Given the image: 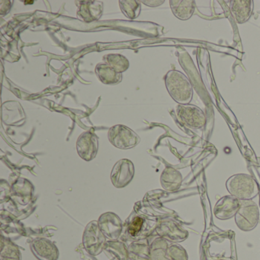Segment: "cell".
Listing matches in <instances>:
<instances>
[{
	"mask_svg": "<svg viewBox=\"0 0 260 260\" xmlns=\"http://www.w3.org/2000/svg\"><path fill=\"white\" fill-rule=\"evenodd\" d=\"M165 85L170 96L179 105H188L193 98V87L189 79L179 71L172 70L165 76Z\"/></svg>",
	"mask_w": 260,
	"mask_h": 260,
	"instance_id": "cell-1",
	"label": "cell"
},
{
	"mask_svg": "<svg viewBox=\"0 0 260 260\" xmlns=\"http://www.w3.org/2000/svg\"><path fill=\"white\" fill-rule=\"evenodd\" d=\"M226 188L231 196L239 200H252L259 193L258 183L250 175H233L226 182Z\"/></svg>",
	"mask_w": 260,
	"mask_h": 260,
	"instance_id": "cell-2",
	"label": "cell"
},
{
	"mask_svg": "<svg viewBox=\"0 0 260 260\" xmlns=\"http://www.w3.org/2000/svg\"><path fill=\"white\" fill-rule=\"evenodd\" d=\"M31 249L39 260H57L58 258L57 246L48 239L38 238L33 240Z\"/></svg>",
	"mask_w": 260,
	"mask_h": 260,
	"instance_id": "cell-12",
	"label": "cell"
},
{
	"mask_svg": "<svg viewBox=\"0 0 260 260\" xmlns=\"http://www.w3.org/2000/svg\"><path fill=\"white\" fill-rule=\"evenodd\" d=\"M78 10L77 16L84 22H89L100 20L103 13V4L101 1H77Z\"/></svg>",
	"mask_w": 260,
	"mask_h": 260,
	"instance_id": "cell-11",
	"label": "cell"
},
{
	"mask_svg": "<svg viewBox=\"0 0 260 260\" xmlns=\"http://www.w3.org/2000/svg\"><path fill=\"white\" fill-rule=\"evenodd\" d=\"M103 62L121 74L127 71L130 66L128 60L124 56L119 54H106L103 57Z\"/></svg>",
	"mask_w": 260,
	"mask_h": 260,
	"instance_id": "cell-19",
	"label": "cell"
},
{
	"mask_svg": "<svg viewBox=\"0 0 260 260\" xmlns=\"http://www.w3.org/2000/svg\"><path fill=\"white\" fill-rule=\"evenodd\" d=\"M135 176V166L132 161L123 159L117 162L111 173V180L116 188H124Z\"/></svg>",
	"mask_w": 260,
	"mask_h": 260,
	"instance_id": "cell-7",
	"label": "cell"
},
{
	"mask_svg": "<svg viewBox=\"0 0 260 260\" xmlns=\"http://www.w3.org/2000/svg\"><path fill=\"white\" fill-rule=\"evenodd\" d=\"M234 219L239 229L243 231H252L259 221L258 205L252 200H240V208Z\"/></svg>",
	"mask_w": 260,
	"mask_h": 260,
	"instance_id": "cell-3",
	"label": "cell"
},
{
	"mask_svg": "<svg viewBox=\"0 0 260 260\" xmlns=\"http://www.w3.org/2000/svg\"><path fill=\"white\" fill-rule=\"evenodd\" d=\"M169 245L162 237L156 239L150 246V260H170L167 257Z\"/></svg>",
	"mask_w": 260,
	"mask_h": 260,
	"instance_id": "cell-20",
	"label": "cell"
},
{
	"mask_svg": "<svg viewBox=\"0 0 260 260\" xmlns=\"http://www.w3.org/2000/svg\"><path fill=\"white\" fill-rule=\"evenodd\" d=\"M98 223L102 232L111 240H116L121 234L122 223L119 217L113 213L103 214Z\"/></svg>",
	"mask_w": 260,
	"mask_h": 260,
	"instance_id": "cell-13",
	"label": "cell"
},
{
	"mask_svg": "<svg viewBox=\"0 0 260 260\" xmlns=\"http://www.w3.org/2000/svg\"><path fill=\"white\" fill-rule=\"evenodd\" d=\"M144 223V220L142 217H139V216L134 217L129 223L128 228H127V231H128L130 235L132 237L138 235L142 230Z\"/></svg>",
	"mask_w": 260,
	"mask_h": 260,
	"instance_id": "cell-25",
	"label": "cell"
},
{
	"mask_svg": "<svg viewBox=\"0 0 260 260\" xmlns=\"http://www.w3.org/2000/svg\"><path fill=\"white\" fill-rule=\"evenodd\" d=\"M95 72L100 81L106 85L118 84L122 80V74L117 72L105 62H101L97 64Z\"/></svg>",
	"mask_w": 260,
	"mask_h": 260,
	"instance_id": "cell-16",
	"label": "cell"
},
{
	"mask_svg": "<svg viewBox=\"0 0 260 260\" xmlns=\"http://www.w3.org/2000/svg\"><path fill=\"white\" fill-rule=\"evenodd\" d=\"M167 257L170 260H188L186 250L179 244H172L167 249Z\"/></svg>",
	"mask_w": 260,
	"mask_h": 260,
	"instance_id": "cell-24",
	"label": "cell"
},
{
	"mask_svg": "<svg viewBox=\"0 0 260 260\" xmlns=\"http://www.w3.org/2000/svg\"><path fill=\"white\" fill-rule=\"evenodd\" d=\"M128 256L132 260H149L150 247L144 242L133 243L129 247Z\"/></svg>",
	"mask_w": 260,
	"mask_h": 260,
	"instance_id": "cell-18",
	"label": "cell"
},
{
	"mask_svg": "<svg viewBox=\"0 0 260 260\" xmlns=\"http://www.w3.org/2000/svg\"><path fill=\"white\" fill-rule=\"evenodd\" d=\"M170 5L173 15L180 20L189 19L196 10L194 0H170Z\"/></svg>",
	"mask_w": 260,
	"mask_h": 260,
	"instance_id": "cell-15",
	"label": "cell"
},
{
	"mask_svg": "<svg viewBox=\"0 0 260 260\" xmlns=\"http://www.w3.org/2000/svg\"><path fill=\"white\" fill-rule=\"evenodd\" d=\"M178 120L191 129H202L206 124L205 112L194 105H178L176 109Z\"/></svg>",
	"mask_w": 260,
	"mask_h": 260,
	"instance_id": "cell-4",
	"label": "cell"
},
{
	"mask_svg": "<svg viewBox=\"0 0 260 260\" xmlns=\"http://www.w3.org/2000/svg\"><path fill=\"white\" fill-rule=\"evenodd\" d=\"M98 149L99 138L92 132H83L77 139V153L84 160H92L96 156Z\"/></svg>",
	"mask_w": 260,
	"mask_h": 260,
	"instance_id": "cell-8",
	"label": "cell"
},
{
	"mask_svg": "<svg viewBox=\"0 0 260 260\" xmlns=\"http://www.w3.org/2000/svg\"><path fill=\"white\" fill-rule=\"evenodd\" d=\"M1 245V260H21L20 250L13 242L2 237Z\"/></svg>",
	"mask_w": 260,
	"mask_h": 260,
	"instance_id": "cell-21",
	"label": "cell"
},
{
	"mask_svg": "<svg viewBox=\"0 0 260 260\" xmlns=\"http://www.w3.org/2000/svg\"><path fill=\"white\" fill-rule=\"evenodd\" d=\"M104 249L112 255L115 260L128 259V250L126 249L124 243L109 241L105 244Z\"/></svg>",
	"mask_w": 260,
	"mask_h": 260,
	"instance_id": "cell-22",
	"label": "cell"
},
{
	"mask_svg": "<svg viewBox=\"0 0 260 260\" xmlns=\"http://www.w3.org/2000/svg\"><path fill=\"white\" fill-rule=\"evenodd\" d=\"M164 0H147V1H141V3L142 4H145L146 6H148V7H159V6L162 5V4H164Z\"/></svg>",
	"mask_w": 260,
	"mask_h": 260,
	"instance_id": "cell-27",
	"label": "cell"
},
{
	"mask_svg": "<svg viewBox=\"0 0 260 260\" xmlns=\"http://www.w3.org/2000/svg\"><path fill=\"white\" fill-rule=\"evenodd\" d=\"M239 208L240 200L230 194L223 196L217 201L213 212L217 218L222 220H228L236 215Z\"/></svg>",
	"mask_w": 260,
	"mask_h": 260,
	"instance_id": "cell-10",
	"label": "cell"
},
{
	"mask_svg": "<svg viewBox=\"0 0 260 260\" xmlns=\"http://www.w3.org/2000/svg\"><path fill=\"white\" fill-rule=\"evenodd\" d=\"M120 8L126 17L129 19H135L139 16L141 12V4L136 0H122L119 1Z\"/></svg>",
	"mask_w": 260,
	"mask_h": 260,
	"instance_id": "cell-23",
	"label": "cell"
},
{
	"mask_svg": "<svg viewBox=\"0 0 260 260\" xmlns=\"http://www.w3.org/2000/svg\"><path fill=\"white\" fill-rule=\"evenodd\" d=\"M156 231L159 237L174 243L184 241L188 237V231L171 219L162 220L156 228Z\"/></svg>",
	"mask_w": 260,
	"mask_h": 260,
	"instance_id": "cell-9",
	"label": "cell"
},
{
	"mask_svg": "<svg viewBox=\"0 0 260 260\" xmlns=\"http://www.w3.org/2000/svg\"><path fill=\"white\" fill-rule=\"evenodd\" d=\"M108 138L112 145L121 150L133 148L141 141L140 137L134 131L122 124H117L111 127Z\"/></svg>",
	"mask_w": 260,
	"mask_h": 260,
	"instance_id": "cell-5",
	"label": "cell"
},
{
	"mask_svg": "<svg viewBox=\"0 0 260 260\" xmlns=\"http://www.w3.org/2000/svg\"><path fill=\"white\" fill-rule=\"evenodd\" d=\"M231 12L237 23L243 24L250 19L253 12L252 0H232L231 1Z\"/></svg>",
	"mask_w": 260,
	"mask_h": 260,
	"instance_id": "cell-14",
	"label": "cell"
},
{
	"mask_svg": "<svg viewBox=\"0 0 260 260\" xmlns=\"http://www.w3.org/2000/svg\"><path fill=\"white\" fill-rule=\"evenodd\" d=\"M217 260H224V259H217Z\"/></svg>",
	"mask_w": 260,
	"mask_h": 260,
	"instance_id": "cell-28",
	"label": "cell"
},
{
	"mask_svg": "<svg viewBox=\"0 0 260 260\" xmlns=\"http://www.w3.org/2000/svg\"><path fill=\"white\" fill-rule=\"evenodd\" d=\"M13 2L12 1H1V7H0V14L4 16L8 14L13 7Z\"/></svg>",
	"mask_w": 260,
	"mask_h": 260,
	"instance_id": "cell-26",
	"label": "cell"
},
{
	"mask_svg": "<svg viewBox=\"0 0 260 260\" xmlns=\"http://www.w3.org/2000/svg\"><path fill=\"white\" fill-rule=\"evenodd\" d=\"M105 238L104 234L102 232L99 226L98 222H90L85 229L83 234V245L85 249L91 255H96L104 249Z\"/></svg>",
	"mask_w": 260,
	"mask_h": 260,
	"instance_id": "cell-6",
	"label": "cell"
},
{
	"mask_svg": "<svg viewBox=\"0 0 260 260\" xmlns=\"http://www.w3.org/2000/svg\"><path fill=\"white\" fill-rule=\"evenodd\" d=\"M160 182L162 188L167 191H177L182 185V174L173 167H167L161 175Z\"/></svg>",
	"mask_w": 260,
	"mask_h": 260,
	"instance_id": "cell-17",
	"label": "cell"
}]
</instances>
